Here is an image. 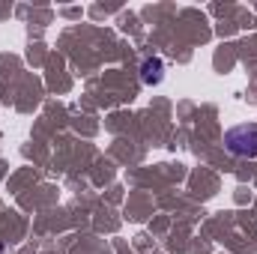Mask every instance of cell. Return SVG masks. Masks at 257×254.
Wrapping results in <instances>:
<instances>
[{
    "instance_id": "2",
    "label": "cell",
    "mask_w": 257,
    "mask_h": 254,
    "mask_svg": "<svg viewBox=\"0 0 257 254\" xmlns=\"http://www.w3.org/2000/svg\"><path fill=\"white\" fill-rule=\"evenodd\" d=\"M162 72H165V63H162L159 57H150V60H144V66H141L144 84H159V81H162Z\"/></svg>"
},
{
    "instance_id": "1",
    "label": "cell",
    "mask_w": 257,
    "mask_h": 254,
    "mask_svg": "<svg viewBox=\"0 0 257 254\" xmlns=\"http://www.w3.org/2000/svg\"><path fill=\"white\" fill-rule=\"evenodd\" d=\"M224 147L233 156L257 159V123H239L224 132Z\"/></svg>"
}]
</instances>
